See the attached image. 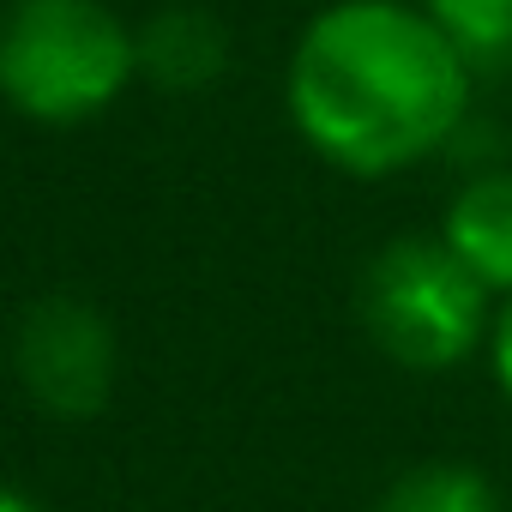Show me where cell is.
<instances>
[{"label":"cell","instance_id":"cell-1","mask_svg":"<svg viewBox=\"0 0 512 512\" xmlns=\"http://www.w3.org/2000/svg\"><path fill=\"white\" fill-rule=\"evenodd\" d=\"M284 115L326 169L386 181L458 145L476 67L416 0H326L290 43Z\"/></svg>","mask_w":512,"mask_h":512},{"label":"cell","instance_id":"cell-2","mask_svg":"<svg viewBox=\"0 0 512 512\" xmlns=\"http://www.w3.org/2000/svg\"><path fill=\"white\" fill-rule=\"evenodd\" d=\"M139 85L133 25L109 0H7L0 103L31 127H91Z\"/></svg>","mask_w":512,"mask_h":512},{"label":"cell","instance_id":"cell-3","mask_svg":"<svg viewBox=\"0 0 512 512\" xmlns=\"http://www.w3.org/2000/svg\"><path fill=\"white\" fill-rule=\"evenodd\" d=\"M494 290L440 235L386 241L356 278V320L368 344L404 374H452L494 332Z\"/></svg>","mask_w":512,"mask_h":512},{"label":"cell","instance_id":"cell-4","mask_svg":"<svg viewBox=\"0 0 512 512\" xmlns=\"http://www.w3.org/2000/svg\"><path fill=\"white\" fill-rule=\"evenodd\" d=\"M13 380L49 422H91L121 392V332L85 296H37L13 326Z\"/></svg>","mask_w":512,"mask_h":512},{"label":"cell","instance_id":"cell-5","mask_svg":"<svg viewBox=\"0 0 512 512\" xmlns=\"http://www.w3.org/2000/svg\"><path fill=\"white\" fill-rule=\"evenodd\" d=\"M139 49V85L163 97H199L229 73V25L193 0L157 7L145 25H133Z\"/></svg>","mask_w":512,"mask_h":512},{"label":"cell","instance_id":"cell-6","mask_svg":"<svg viewBox=\"0 0 512 512\" xmlns=\"http://www.w3.org/2000/svg\"><path fill=\"white\" fill-rule=\"evenodd\" d=\"M434 235L494 290V302H506L512 296V163L470 169L452 187Z\"/></svg>","mask_w":512,"mask_h":512},{"label":"cell","instance_id":"cell-7","mask_svg":"<svg viewBox=\"0 0 512 512\" xmlns=\"http://www.w3.org/2000/svg\"><path fill=\"white\" fill-rule=\"evenodd\" d=\"M374 512H506V500L476 464H464V458H422V464L398 470L380 488Z\"/></svg>","mask_w":512,"mask_h":512},{"label":"cell","instance_id":"cell-8","mask_svg":"<svg viewBox=\"0 0 512 512\" xmlns=\"http://www.w3.org/2000/svg\"><path fill=\"white\" fill-rule=\"evenodd\" d=\"M416 7L476 73L512 67V0H416Z\"/></svg>","mask_w":512,"mask_h":512},{"label":"cell","instance_id":"cell-9","mask_svg":"<svg viewBox=\"0 0 512 512\" xmlns=\"http://www.w3.org/2000/svg\"><path fill=\"white\" fill-rule=\"evenodd\" d=\"M488 374H494V392L506 398V410H512V296L494 308V332H488Z\"/></svg>","mask_w":512,"mask_h":512},{"label":"cell","instance_id":"cell-10","mask_svg":"<svg viewBox=\"0 0 512 512\" xmlns=\"http://www.w3.org/2000/svg\"><path fill=\"white\" fill-rule=\"evenodd\" d=\"M0 512H49L31 488H19V482H0Z\"/></svg>","mask_w":512,"mask_h":512}]
</instances>
